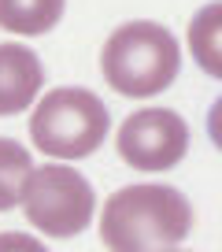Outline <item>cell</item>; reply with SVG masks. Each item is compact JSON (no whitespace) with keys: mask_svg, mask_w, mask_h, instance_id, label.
Here are the masks:
<instances>
[{"mask_svg":"<svg viewBox=\"0 0 222 252\" xmlns=\"http://www.w3.org/2000/svg\"><path fill=\"white\" fill-rule=\"evenodd\" d=\"M193 230V204L174 186L137 182L111 193L100 212L108 252H166Z\"/></svg>","mask_w":222,"mask_h":252,"instance_id":"6da1fadb","label":"cell"},{"mask_svg":"<svg viewBox=\"0 0 222 252\" xmlns=\"http://www.w3.org/2000/svg\"><path fill=\"white\" fill-rule=\"evenodd\" d=\"M100 71L115 93L130 96V100H148L174 86L178 71H182V48L166 26L134 19V23H122L104 41Z\"/></svg>","mask_w":222,"mask_h":252,"instance_id":"7a4b0ae2","label":"cell"},{"mask_svg":"<svg viewBox=\"0 0 222 252\" xmlns=\"http://www.w3.org/2000/svg\"><path fill=\"white\" fill-rule=\"evenodd\" d=\"M111 130L108 104L82 86H63L41 96L30 115V141L52 159H85L104 145Z\"/></svg>","mask_w":222,"mask_h":252,"instance_id":"3957f363","label":"cell"},{"mask_svg":"<svg viewBox=\"0 0 222 252\" xmlns=\"http://www.w3.org/2000/svg\"><path fill=\"white\" fill-rule=\"evenodd\" d=\"M23 212L48 237H78L96 215V193L71 163H45L33 167L23 189Z\"/></svg>","mask_w":222,"mask_h":252,"instance_id":"277c9868","label":"cell"},{"mask_svg":"<svg viewBox=\"0 0 222 252\" xmlns=\"http://www.w3.org/2000/svg\"><path fill=\"white\" fill-rule=\"evenodd\" d=\"M115 149L137 171H170L189 152V126L170 108H141L119 126Z\"/></svg>","mask_w":222,"mask_h":252,"instance_id":"5b68a950","label":"cell"},{"mask_svg":"<svg viewBox=\"0 0 222 252\" xmlns=\"http://www.w3.org/2000/svg\"><path fill=\"white\" fill-rule=\"evenodd\" d=\"M45 67L30 45H0V115H19L37 100Z\"/></svg>","mask_w":222,"mask_h":252,"instance_id":"8992f818","label":"cell"},{"mask_svg":"<svg viewBox=\"0 0 222 252\" xmlns=\"http://www.w3.org/2000/svg\"><path fill=\"white\" fill-rule=\"evenodd\" d=\"M63 11L67 0H0V30L19 37H41L56 30Z\"/></svg>","mask_w":222,"mask_h":252,"instance_id":"52a82bcc","label":"cell"},{"mask_svg":"<svg viewBox=\"0 0 222 252\" xmlns=\"http://www.w3.org/2000/svg\"><path fill=\"white\" fill-rule=\"evenodd\" d=\"M189 52L204 74L222 82V0L204 4L189 23Z\"/></svg>","mask_w":222,"mask_h":252,"instance_id":"ba28073f","label":"cell"},{"mask_svg":"<svg viewBox=\"0 0 222 252\" xmlns=\"http://www.w3.org/2000/svg\"><path fill=\"white\" fill-rule=\"evenodd\" d=\"M33 174V156L15 137H0V212L23 204V189Z\"/></svg>","mask_w":222,"mask_h":252,"instance_id":"9c48e42d","label":"cell"},{"mask_svg":"<svg viewBox=\"0 0 222 252\" xmlns=\"http://www.w3.org/2000/svg\"><path fill=\"white\" fill-rule=\"evenodd\" d=\"M0 252H48V249H45V245H41L33 234L8 230V234H0Z\"/></svg>","mask_w":222,"mask_h":252,"instance_id":"30bf717a","label":"cell"},{"mask_svg":"<svg viewBox=\"0 0 222 252\" xmlns=\"http://www.w3.org/2000/svg\"><path fill=\"white\" fill-rule=\"evenodd\" d=\"M207 137H211V145L222 152V96L211 104V111H207Z\"/></svg>","mask_w":222,"mask_h":252,"instance_id":"8fae6325","label":"cell"},{"mask_svg":"<svg viewBox=\"0 0 222 252\" xmlns=\"http://www.w3.org/2000/svg\"><path fill=\"white\" fill-rule=\"evenodd\" d=\"M166 252H185V249H178V245H174V249H166Z\"/></svg>","mask_w":222,"mask_h":252,"instance_id":"7c38bea8","label":"cell"}]
</instances>
